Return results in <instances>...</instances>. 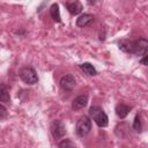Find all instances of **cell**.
Masks as SVG:
<instances>
[{"mask_svg": "<svg viewBox=\"0 0 148 148\" xmlns=\"http://www.w3.org/2000/svg\"><path fill=\"white\" fill-rule=\"evenodd\" d=\"M89 112H90V116H91L92 120L96 123L97 126H99V127L108 126L109 118H108V116L105 114V112L99 106H91L90 110H89Z\"/></svg>", "mask_w": 148, "mask_h": 148, "instance_id": "1", "label": "cell"}, {"mask_svg": "<svg viewBox=\"0 0 148 148\" xmlns=\"http://www.w3.org/2000/svg\"><path fill=\"white\" fill-rule=\"evenodd\" d=\"M147 46H148V43H147L146 39L141 38V39L136 40V42H135V50H134V53H135V54H139V56H146Z\"/></svg>", "mask_w": 148, "mask_h": 148, "instance_id": "8", "label": "cell"}, {"mask_svg": "<svg viewBox=\"0 0 148 148\" xmlns=\"http://www.w3.org/2000/svg\"><path fill=\"white\" fill-rule=\"evenodd\" d=\"M7 114H8V112H7V109L0 103V119H3V118H6L7 117Z\"/></svg>", "mask_w": 148, "mask_h": 148, "instance_id": "17", "label": "cell"}, {"mask_svg": "<svg viewBox=\"0 0 148 148\" xmlns=\"http://www.w3.org/2000/svg\"><path fill=\"white\" fill-rule=\"evenodd\" d=\"M20 77L27 84H35L38 81L37 73L32 67H23L20 71Z\"/></svg>", "mask_w": 148, "mask_h": 148, "instance_id": "2", "label": "cell"}, {"mask_svg": "<svg viewBox=\"0 0 148 148\" xmlns=\"http://www.w3.org/2000/svg\"><path fill=\"white\" fill-rule=\"evenodd\" d=\"M10 102V95L9 90L5 84H0V103H9Z\"/></svg>", "mask_w": 148, "mask_h": 148, "instance_id": "12", "label": "cell"}, {"mask_svg": "<svg viewBox=\"0 0 148 148\" xmlns=\"http://www.w3.org/2000/svg\"><path fill=\"white\" fill-rule=\"evenodd\" d=\"M75 84H76L75 77L71 74H67L60 79V87L66 91H71L75 87Z\"/></svg>", "mask_w": 148, "mask_h": 148, "instance_id": "5", "label": "cell"}, {"mask_svg": "<svg viewBox=\"0 0 148 148\" xmlns=\"http://www.w3.org/2000/svg\"><path fill=\"white\" fill-rule=\"evenodd\" d=\"M59 148H76V145L69 139H64L59 142Z\"/></svg>", "mask_w": 148, "mask_h": 148, "instance_id": "15", "label": "cell"}, {"mask_svg": "<svg viewBox=\"0 0 148 148\" xmlns=\"http://www.w3.org/2000/svg\"><path fill=\"white\" fill-rule=\"evenodd\" d=\"M50 131L54 139H61L66 134V127L61 120H53L50 126Z\"/></svg>", "mask_w": 148, "mask_h": 148, "instance_id": "4", "label": "cell"}, {"mask_svg": "<svg viewBox=\"0 0 148 148\" xmlns=\"http://www.w3.org/2000/svg\"><path fill=\"white\" fill-rule=\"evenodd\" d=\"M88 104V96L87 95H80L77 97H75L72 102V109L77 111L81 110L83 108H86V105Z\"/></svg>", "mask_w": 148, "mask_h": 148, "instance_id": "6", "label": "cell"}, {"mask_svg": "<svg viewBox=\"0 0 148 148\" xmlns=\"http://www.w3.org/2000/svg\"><path fill=\"white\" fill-rule=\"evenodd\" d=\"M50 14H51V16H52V18L54 20V21H57V22H60L61 20H60V12H59V6H58V3H53L52 6H51V8H50Z\"/></svg>", "mask_w": 148, "mask_h": 148, "instance_id": "14", "label": "cell"}, {"mask_svg": "<svg viewBox=\"0 0 148 148\" xmlns=\"http://www.w3.org/2000/svg\"><path fill=\"white\" fill-rule=\"evenodd\" d=\"M66 7L72 15H77L82 12V5L79 1H69L66 3Z\"/></svg>", "mask_w": 148, "mask_h": 148, "instance_id": "10", "label": "cell"}, {"mask_svg": "<svg viewBox=\"0 0 148 148\" xmlns=\"http://www.w3.org/2000/svg\"><path fill=\"white\" fill-rule=\"evenodd\" d=\"M94 21V16L90 14H82L77 17L76 20V25L80 28H84L87 25H89L91 22Z\"/></svg>", "mask_w": 148, "mask_h": 148, "instance_id": "9", "label": "cell"}, {"mask_svg": "<svg viewBox=\"0 0 148 148\" xmlns=\"http://www.w3.org/2000/svg\"><path fill=\"white\" fill-rule=\"evenodd\" d=\"M80 68H81L86 74H88V75H90V76H94V75L97 74L96 68H95L91 64H89V62H83V64H81V65H80Z\"/></svg>", "mask_w": 148, "mask_h": 148, "instance_id": "13", "label": "cell"}, {"mask_svg": "<svg viewBox=\"0 0 148 148\" xmlns=\"http://www.w3.org/2000/svg\"><path fill=\"white\" fill-rule=\"evenodd\" d=\"M130 110H131V108L124 103H119L116 106V113L119 118H125L130 113Z\"/></svg>", "mask_w": 148, "mask_h": 148, "instance_id": "11", "label": "cell"}, {"mask_svg": "<svg viewBox=\"0 0 148 148\" xmlns=\"http://www.w3.org/2000/svg\"><path fill=\"white\" fill-rule=\"evenodd\" d=\"M91 130V121L87 116L81 117L76 123V133L80 136H86Z\"/></svg>", "mask_w": 148, "mask_h": 148, "instance_id": "3", "label": "cell"}, {"mask_svg": "<svg viewBox=\"0 0 148 148\" xmlns=\"http://www.w3.org/2000/svg\"><path fill=\"white\" fill-rule=\"evenodd\" d=\"M119 49L126 53H134L135 50V42L128 40V39H123L119 42Z\"/></svg>", "mask_w": 148, "mask_h": 148, "instance_id": "7", "label": "cell"}, {"mask_svg": "<svg viewBox=\"0 0 148 148\" xmlns=\"http://www.w3.org/2000/svg\"><path fill=\"white\" fill-rule=\"evenodd\" d=\"M133 128L136 131V132H141L142 130V124H141V118L139 114L135 116L134 118V123H133Z\"/></svg>", "mask_w": 148, "mask_h": 148, "instance_id": "16", "label": "cell"}]
</instances>
